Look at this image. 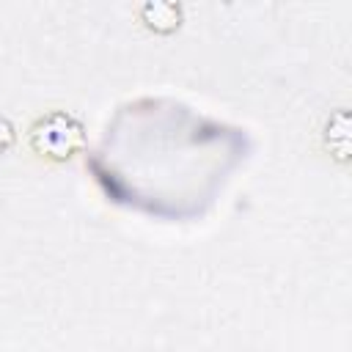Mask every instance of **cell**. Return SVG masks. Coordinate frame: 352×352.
Segmentation results:
<instances>
[{
    "label": "cell",
    "instance_id": "cell-2",
    "mask_svg": "<svg viewBox=\"0 0 352 352\" xmlns=\"http://www.w3.org/2000/svg\"><path fill=\"white\" fill-rule=\"evenodd\" d=\"M322 148L338 165L352 162V116L349 107H336L322 124Z\"/></svg>",
    "mask_w": 352,
    "mask_h": 352
},
{
    "label": "cell",
    "instance_id": "cell-3",
    "mask_svg": "<svg viewBox=\"0 0 352 352\" xmlns=\"http://www.w3.org/2000/svg\"><path fill=\"white\" fill-rule=\"evenodd\" d=\"M135 14H138V22L154 36H170L184 22V8L182 3H173V0H146L138 6Z\"/></svg>",
    "mask_w": 352,
    "mask_h": 352
},
{
    "label": "cell",
    "instance_id": "cell-4",
    "mask_svg": "<svg viewBox=\"0 0 352 352\" xmlns=\"http://www.w3.org/2000/svg\"><path fill=\"white\" fill-rule=\"evenodd\" d=\"M14 143H16V126L11 118L0 116V157L8 154L14 148Z\"/></svg>",
    "mask_w": 352,
    "mask_h": 352
},
{
    "label": "cell",
    "instance_id": "cell-1",
    "mask_svg": "<svg viewBox=\"0 0 352 352\" xmlns=\"http://www.w3.org/2000/svg\"><path fill=\"white\" fill-rule=\"evenodd\" d=\"M28 148L41 162L66 165L85 148V124L69 110H47L30 121Z\"/></svg>",
    "mask_w": 352,
    "mask_h": 352
}]
</instances>
